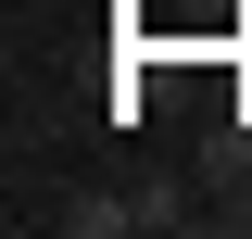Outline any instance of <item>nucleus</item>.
Listing matches in <instances>:
<instances>
[{"mask_svg": "<svg viewBox=\"0 0 252 239\" xmlns=\"http://www.w3.org/2000/svg\"><path fill=\"white\" fill-rule=\"evenodd\" d=\"M38 227L63 239H126V227H152V189H51V202H26Z\"/></svg>", "mask_w": 252, "mask_h": 239, "instance_id": "f257e3e1", "label": "nucleus"}]
</instances>
